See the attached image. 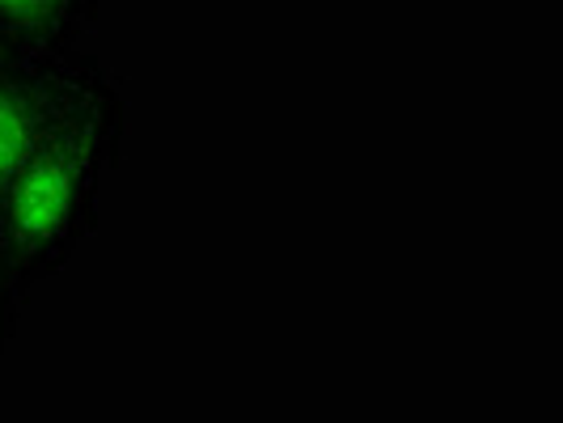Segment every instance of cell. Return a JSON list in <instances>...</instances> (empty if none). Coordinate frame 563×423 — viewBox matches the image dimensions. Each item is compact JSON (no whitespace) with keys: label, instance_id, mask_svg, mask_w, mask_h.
<instances>
[{"label":"cell","instance_id":"obj_1","mask_svg":"<svg viewBox=\"0 0 563 423\" xmlns=\"http://www.w3.org/2000/svg\"><path fill=\"white\" fill-rule=\"evenodd\" d=\"M128 141V98L111 73L38 136L0 191V271L22 292L56 280L98 229V199Z\"/></svg>","mask_w":563,"mask_h":423},{"label":"cell","instance_id":"obj_2","mask_svg":"<svg viewBox=\"0 0 563 423\" xmlns=\"http://www.w3.org/2000/svg\"><path fill=\"white\" fill-rule=\"evenodd\" d=\"M107 73L111 68L85 47L9 52L0 59V191L26 162L38 136Z\"/></svg>","mask_w":563,"mask_h":423},{"label":"cell","instance_id":"obj_3","mask_svg":"<svg viewBox=\"0 0 563 423\" xmlns=\"http://www.w3.org/2000/svg\"><path fill=\"white\" fill-rule=\"evenodd\" d=\"M98 26V0H0V43L13 52L81 47Z\"/></svg>","mask_w":563,"mask_h":423},{"label":"cell","instance_id":"obj_4","mask_svg":"<svg viewBox=\"0 0 563 423\" xmlns=\"http://www.w3.org/2000/svg\"><path fill=\"white\" fill-rule=\"evenodd\" d=\"M26 297L18 283L0 271V381H4V356L18 338V322H22V310H26Z\"/></svg>","mask_w":563,"mask_h":423},{"label":"cell","instance_id":"obj_5","mask_svg":"<svg viewBox=\"0 0 563 423\" xmlns=\"http://www.w3.org/2000/svg\"><path fill=\"white\" fill-rule=\"evenodd\" d=\"M9 52H13V47H9V43H0V59L9 56Z\"/></svg>","mask_w":563,"mask_h":423}]
</instances>
